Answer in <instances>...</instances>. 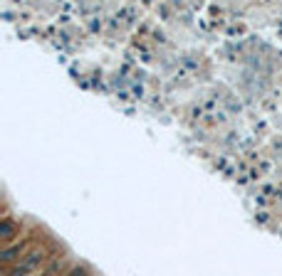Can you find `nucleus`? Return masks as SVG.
I'll list each match as a JSON object with an SVG mask.
<instances>
[{"mask_svg":"<svg viewBox=\"0 0 282 276\" xmlns=\"http://www.w3.org/2000/svg\"><path fill=\"white\" fill-rule=\"evenodd\" d=\"M47 251L45 249H33V251H28L10 271H8V276H30V274H35V271H40V266L47 261Z\"/></svg>","mask_w":282,"mask_h":276,"instance_id":"obj_1","label":"nucleus"},{"mask_svg":"<svg viewBox=\"0 0 282 276\" xmlns=\"http://www.w3.org/2000/svg\"><path fill=\"white\" fill-rule=\"evenodd\" d=\"M33 244V239H23V242H15V244H8L0 251V261L3 264H13V261H20L25 254H28V246Z\"/></svg>","mask_w":282,"mask_h":276,"instance_id":"obj_2","label":"nucleus"},{"mask_svg":"<svg viewBox=\"0 0 282 276\" xmlns=\"http://www.w3.org/2000/svg\"><path fill=\"white\" fill-rule=\"evenodd\" d=\"M20 234V224L13 219V217H3L0 219V239L5 242V246L8 244H13V239Z\"/></svg>","mask_w":282,"mask_h":276,"instance_id":"obj_3","label":"nucleus"},{"mask_svg":"<svg viewBox=\"0 0 282 276\" xmlns=\"http://www.w3.org/2000/svg\"><path fill=\"white\" fill-rule=\"evenodd\" d=\"M60 266H62V259H52V264L42 271V276H62L60 274Z\"/></svg>","mask_w":282,"mask_h":276,"instance_id":"obj_4","label":"nucleus"},{"mask_svg":"<svg viewBox=\"0 0 282 276\" xmlns=\"http://www.w3.org/2000/svg\"><path fill=\"white\" fill-rule=\"evenodd\" d=\"M62 276H89V269H87V266H74L72 271H67V274H62Z\"/></svg>","mask_w":282,"mask_h":276,"instance_id":"obj_5","label":"nucleus"}]
</instances>
